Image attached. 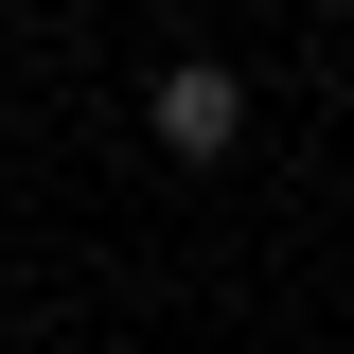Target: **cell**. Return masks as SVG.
Wrapping results in <instances>:
<instances>
[{"label": "cell", "mask_w": 354, "mask_h": 354, "mask_svg": "<svg viewBox=\"0 0 354 354\" xmlns=\"http://www.w3.org/2000/svg\"><path fill=\"white\" fill-rule=\"evenodd\" d=\"M142 142L160 160H248V71L230 53H160L142 71Z\"/></svg>", "instance_id": "1"}]
</instances>
